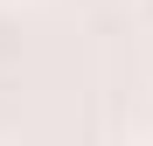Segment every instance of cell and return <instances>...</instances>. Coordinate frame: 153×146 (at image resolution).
Wrapping results in <instances>:
<instances>
[{"label": "cell", "mask_w": 153, "mask_h": 146, "mask_svg": "<svg viewBox=\"0 0 153 146\" xmlns=\"http://www.w3.org/2000/svg\"><path fill=\"white\" fill-rule=\"evenodd\" d=\"M111 146H153V139H146V132H125V139H111Z\"/></svg>", "instance_id": "6da1fadb"}]
</instances>
